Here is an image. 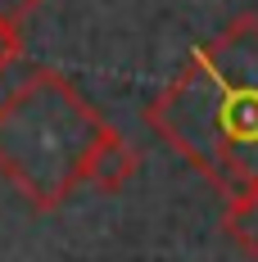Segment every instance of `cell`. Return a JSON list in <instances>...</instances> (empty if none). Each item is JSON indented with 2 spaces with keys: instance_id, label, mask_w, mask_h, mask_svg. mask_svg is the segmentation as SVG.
<instances>
[{
  "instance_id": "cell-2",
  "label": "cell",
  "mask_w": 258,
  "mask_h": 262,
  "mask_svg": "<svg viewBox=\"0 0 258 262\" xmlns=\"http://www.w3.org/2000/svg\"><path fill=\"white\" fill-rule=\"evenodd\" d=\"M82 91L59 73H36L0 104V177L27 208L54 212L86 177L109 136Z\"/></svg>"
},
{
  "instance_id": "cell-3",
  "label": "cell",
  "mask_w": 258,
  "mask_h": 262,
  "mask_svg": "<svg viewBox=\"0 0 258 262\" xmlns=\"http://www.w3.org/2000/svg\"><path fill=\"white\" fill-rule=\"evenodd\" d=\"M136 167H141V154L127 145V136L113 127L109 136H104V145H100V154H95V163H91V177H86V185H95L100 194H118V190L136 177Z\"/></svg>"
},
{
  "instance_id": "cell-1",
  "label": "cell",
  "mask_w": 258,
  "mask_h": 262,
  "mask_svg": "<svg viewBox=\"0 0 258 262\" xmlns=\"http://www.w3.org/2000/svg\"><path fill=\"white\" fill-rule=\"evenodd\" d=\"M145 122L227 204L258 190V14L190 54Z\"/></svg>"
},
{
  "instance_id": "cell-4",
  "label": "cell",
  "mask_w": 258,
  "mask_h": 262,
  "mask_svg": "<svg viewBox=\"0 0 258 262\" xmlns=\"http://www.w3.org/2000/svg\"><path fill=\"white\" fill-rule=\"evenodd\" d=\"M222 231H227V239H231L249 262H258V190H249V194H240V199L227 204Z\"/></svg>"
},
{
  "instance_id": "cell-5",
  "label": "cell",
  "mask_w": 258,
  "mask_h": 262,
  "mask_svg": "<svg viewBox=\"0 0 258 262\" xmlns=\"http://www.w3.org/2000/svg\"><path fill=\"white\" fill-rule=\"evenodd\" d=\"M18 54H23V27H14V23L0 18V77H5V68H9Z\"/></svg>"
},
{
  "instance_id": "cell-6",
  "label": "cell",
  "mask_w": 258,
  "mask_h": 262,
  "mask_svg": "<svg viewBox=\"0 0 258 262\" xmlns=\"http://www.w3.org/2000/svg\"><path fill=\"white\" fill-rule=\"evenodd\" d=\"M36 5H41V0H0V18L14 23V27H23L27 14H36Z\"/></svg>"
}]
</instances>
